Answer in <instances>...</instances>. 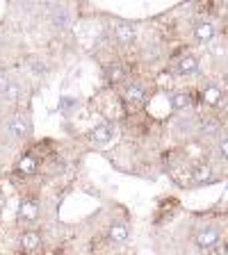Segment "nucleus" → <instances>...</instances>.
Returning a JSON list of instances; mask_svg holds the SVG:
<instances>
[{"label": "nucleus", "mask_w": 228, "mask_h": 255, "mask_svg": "<svg viewBox=\"0 0 228 255\" xmlns=\"http://www.w3.org/2000/svg\"><path fill=\"white\" fill-rule=\"evenodd\" d=\"M197 246L199 249H203V251H208V249H213L215 244H219V239H222V235H219V230L215 228V226H206V228H201L197 233Z\"/></svg>", "instance_id": "obj_4"}, {"label": "nucleus", "mask_w": 228, "mask_h": 255, "mask_svg": "<svg viewBox=\"0 0 228 255\" xmlns=\"http://www.w3.org/2000/svg\"><path fill=\"white\" fill-rule=\"evenodd\" d=\"M39 246H41V235H39L37 230H25V233L21 235V249L25 251V253H34Z\"/></svg>", "instance_id": "obj_9"}, {"label": "nucleus", "mask_w": 228, "mask_h": 255, "mask_svg": "<svg viewBox=\"0 0 228 255\" xmlns=\"http://www.w3.org/2000/svg\"><path fill=\"white\" fill-rule=\"evenodd\" d=\"M21 96H23V85L18 82V80H9V85H7L2 98H5V101H9V103H16Z\"/></svg>", "instance_id": "obj_17"}, {"label": "nucleus", "mask_w": 228, "mask_h": 255, "mask_svg": "<svg viewBox=\"0 0 228 255\" xmlns=\"http://www.w3.org/2000/svg\"><path fill=\"white\" fill-rule=\"evenodd\" d=\"M224 255H228V244H226V249H224Z\"/></svg>", "instance_id": "obj_21"}, {"label": "nucleus", "mask_w": 228, "mask_h": 255, "mask_svg": "<svg viewBox=\"0 0 228 255\" xmlns=\"http://www.w3.org/2000/svg\"><path fill=\"white\" fill-rule=\"evenodd\" d=\"M215 34H217V30H215V25L210 21H199L194 25V39L199 43H210L215 39Z\"/></svg>", "instance_id": "obj_7"}, {"label": "nucleus", "mask_w": 228, "mask_h": 255, "mask_svg": "<svg viewBox=\"0 0 228 255\" xmlns=\"http://www.w3.org/2000/svg\"><path fill=\"white\" fill-rule=\"evenodd\" d=\"M123 103H126L128 107H139L144 101H146V87L142 85V82H130V85H126V89H123Z\"/></svg>", "instance_id": "obj_2"}, {"label": "nucleus", "mask_w": 228, "mask_h": 255, "mask_svg": "<svg viewBox=\"0 0 228 255\" xmlns=\"http://www.w3.org/2000/svg\"><path fill=\"white\" fill-rule=\"evenodd\" d=\"M135 25L130 21H119L117 23V30H114V34H117V39L119 41H123V43H128V41H133L135 39Z\"/></svg>", "instance_id": "obj_15"}, {"label": "nucleus", "mask_w": 228, "mask_h": 255, "mask_svg": "<svg viewBox=\"0 0 228 255\" xmlns=\"http://www.w3.org/2000/svg\"><path fill=\"white\" fill-rule=\"evenodd\" d=\"M213 166L208 164V162H199V164L192 166V178H194V182H201V185H206V182L213 180Z\"/></svg>", "instance_id": "obj_11"}, {"label": "nucleus", "mask_w": 228, "mask_h": 255, "mask_svg": "<svg viewBox=\"0 0 228 255\" xmlns=\"http://www.w3.org/2000/svg\"><path fill=\"white\" fill-rule=\"evenodd\" d=\"M201 101L210 107L219 105V101H222V89H219V87H206L201 94Z\"/></svg>", "instance_id": "obj_18"}, {"label": "nucleus", "mask_w": 228, "mask_h": 255, "mask_svg": "<svg viewBox=\"0 0 228 255\" xmlns=\"http://www.w3.org/2000/svg\"><path fill=\"white\" fill-rule=\"evenodd\" d=\"M114 134H117V126L114 123H110V121H103V123H98V126L91 130V134H89V139L94 143H110L112 139H114Z\"/></svg>", "instance_id": "obj_3"}, {"label": "nucleus", "mask_w": 228, "mask_h": 255, "mask_svg": "<svg viewBox=\"0 0 228 255\" xmlns=\"http://www.w3.org/2000/svg\"><path fill=\"white\" fill-rule=\"evenodd\" d=\"M128 237H130V230H128L126 223H114L107 230V239H110L112 244H126Z\"/></svg>", "instance_id": "obj_10"}, {"label": "nucleus", "mask_w": 228, "mask_h": 255, "mask_svg": "<svg viewBox=\"0 0 228 255\" xmlns=\"http://www.w3.org/2000/svg\"><path fill=\"white\" fill-rule=\"evenodd\" d=\"M217 150H219V155H222L224 159H228V137L222 139V141L217 143Z\"/></svg>", "instance_id": "obj_19"}, {"label": "nucleus", "mask_w": 228, "mask_h": 255, "mask_svg": "<svg viewBox=\"0 0 228 255\" xmlns=\"http://www.w3.org/2000/svg\"><path fill=\"white\" fill-rule=\"evenodd\" d=\"M37 166H39V159L34 157L32 153L23 155V157L16 162V171H18L21 175H32L34 171H37Z\"/></svg>", "instance_id": "obj_13"}, {"label": "nucleus", "mask_w": 228, "mask_h": 255, "mask_svg": "<svg viewBox=\"0 0 228 255\" xmlns=\"http://www.w3.org/2000/svg\"><path fill=\"white\" fill-rule=\"evenodd\" d=\"M39 201H34V198H27V201L21 203V207H18V221L21 223H34L39 219Z\"/></svg>", "instance_id": "obj_5"}, {"label": "nucleus", "mask_w": 228, "mask_h": 255, "mask_svg": "<svg viewBox=\"0 0 228 255\" xmlns=\"http://www.w3.org/2000/svg\"><path fill=\"white\" fill-rule=\"evenodd\" d=\"M169 101H171V107H174L176 112H187L192 107V94L190 91H183V89L171 91Z\"/></svg>", "instance_id": "obj_8"}, {"label": "nucleus", "mask_w": 228, "mask_h": 255, "mask_svg": "<svg viewBox=\"0 0 228 255\" xmlns=\"http://www.w3.org/2000/svg\"><path fill=\"white\" fill-rule=\"evenodd\" d=\"M199 69H201V66H199V59L192 53L178 57V62H176V73L178 75H197Z\"/></svg>", "instance_id": "obj_6"}, {"label": "nucleus", "mask_w": 228, "mask_h": 255, "mask_svg": "<svg viewBox=\"0 0 228 255\" xmlns=\"http://www.w3.org/2000/svg\"><path fill=\"white\" fill-rule=\"evenodd\" d=\"M50 21H53V25H57V27H66L71 23V14H69V9L64 5H55V7H50Z\"/></svg>", "instance_id": "obj_14"}, {"label": "nucleus", "mask_w": 228, "mask_h": 255, "mask_svg": "<svg viewBox=\"0 0 228 255\" xmlns=\"http://www.w3.org/2000/svg\"><path fill=\"white\" fill-rule=\"evenodd\" d=\"M199 134L201 137H219V132H222V126H219L217 119H201L197 126Z\"/></svg>", "instance_id": "obj_12"}, {"label": "nucleus", "mask_w": 228, "mask_h": 255, "mask_svg": "<svg viewBox=\"0 0 228 255\" xmlns=\"http://www.w3.org/2000/svg\"><path fill=\"white\" fill-rule=\"evenodd\" d=\"M105 78L110 85H119L126 80V69L121 64H110V66H105Z\"/></svg>", "instance_id": "obj_16"}, {"label": "nucleus", "mask_w": 228, "mask_h": 255, "mask_svg": "<svg viewBox=\"0 0 228 255\" xmlns=\"http://www.w3.org/2000/svg\"><path fill=\"white\" fill-rule=\"evenodd\" d=\"M9 75H7V73H0V96H2V94H5V89H7V85H9Z\"/></svg>", "instance_id": "obj_20"}, {"label": "nucleus", "mask_w": 228, "mask_h": 255, "mask_svg": "<svg viewBox=\"0 0 228 255\" xmlns=\"http://www.w3.org/2000/svg\"><path fill=\"white\" fill-rule=\"evenodd\" d=\"M32 126H30V119L25 114H14L5 121V137L11 139V141H21L30 134Z\"/></svg>", "instance_id": "obj_1"}]
</instances>
